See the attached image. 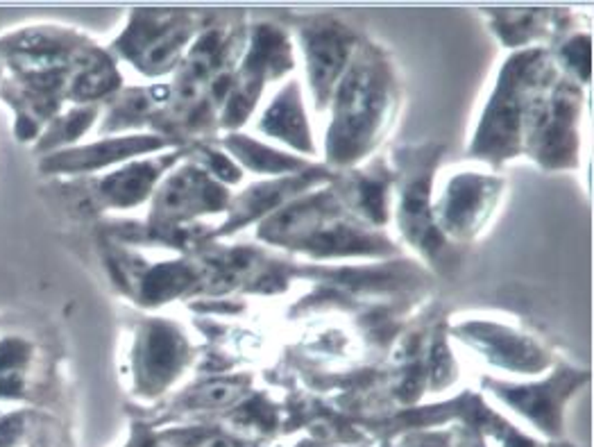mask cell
<instances>
[{
	"label": "cell",
	"mask_w": 594,
	"mask_h": 447,
	"mask_svg": "<svg viewBox=\"0 0 594 447\" xmlns=\"http://www.w3.org/2000/svg\"><path fill=\"white\" fill-rule=\"evenodd\" d=\"M311 62H313V73L320 78V84L329 82L341 69L343 62V46L341 41L323 37L311 46Z\"/></svg>",
	"instance_id": "1"
},
{
	"label": "cell",
	"mask_w": 594,
	"mask_h": 447,
	"mask_svg": "<svg viewBox=\"0 0 594 447\" xmlns=\"http://www.w3.org/2000/svg\"><path fill=\"white\" fill-rule=\"evenodd\" d=\"M202 398H205L207 404H214V407H218V404H228L237 398V386L220 384V382L211 384V386H207L205 393H202Z\"/></svg>",
	"instance_id": "2"
},
{
	"label": "cell",
	"mask_w": 594,
	"mask_h": 447,
	"mask_svg": "<svg viewBox=\"0 0 594 447\" xmlns=\"http://www.w3.org/2000/svg\"><path fill=\"white\" fill-rule=\"evenodd\" d=\"M418 447H440V445H438L436 441H422Z\"/></svg>",
	"instance_id": "4"
},
{
	"label": "cell",
	"mask_w": 594,
	"mask_h": 447,
	"mask_svg": "<svg viewBox=\"0 0 594 447\" xmlns=\"http://www.w3.org/2000/svg\"><path fill=\"white\" fill-rule=\"evenodd\" d=\"M463 447H485L483 443H481L479 439H470V441H465Z\"/></svg>",
	"instance_id": "3"
}]
</instances>
